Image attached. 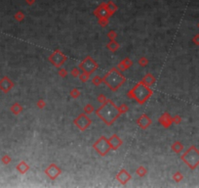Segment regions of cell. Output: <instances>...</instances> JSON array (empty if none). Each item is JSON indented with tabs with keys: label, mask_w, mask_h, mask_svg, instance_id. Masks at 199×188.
I'll return each mask as SVG.
<instances>
[{
	"label": "cell",
	"mask_w": 199,
	"mask_h": 188,
	"mask_svg": "<svg viewBox=\"0 0 199 188\" xmlns=\"http://www.w3.org/2000/svg\"><path fill=\"white\" fill-rule=\"evenodd\" d=\"M198 28H199V25H198Z\"/></svg>",
	"instance_id": "obj_5"
},
{
	"label": "cell",
	"mask_w": 199,
	"mask_h": 188,
	"mask_svg": "<svg viewBox=\"0 0 199 188\" xmlns=\"http://www.w3.org/2000/svg\"><path fill=\"white\" fill-rule=\"evenodd\" d=\"M181 160L188 165L191 170H195L199 166V150L195 146H191L188 150L181 156Z\"/></svg>",
	"instance_id": "obj_1"
},
{
	"label": "cell",
	"mask_w": 199,
	"mask_h": 188,
	"mask_svg": "<svg viewBox=\"0 0 199 188\" xmlns=\"http://www.w3.org/2000/svg\"><path fill=\"white\" fill-rule=\"evenodd\" d=\"M173 149H174V151H175V152L180 153L181 151L183 150V145H181L180 142H176L175 145L173 146Z\"/></svg>",
	"instance_id": "obj_2"
},
{
	"label": "cell",
	"mask_w": 199,
	"mask_h": 188,
	"mask_svg": "<svg viewBox=\"0 0 199 188\" xmlns=\"http://www.w3.org/2000/svg\"><path fill=\"white\" fill-rule=\"evenodd\" d=\"M175 178H176V180L177 181H180L181 179H183V175H181L180 172H177V174H176V176H175Z\"/></svg>",
	"instance_id": "obj_4"
},
{
	"label": "cell",
	"mask_w": 199,
	"mask_h": 188,
	"mask_svg": "<svg viewBox=\"0 0 199 188\" xmlns=\"http://www.w3.org/2000/svg\"><path fill=\"white\" fill-rule=\"evenodd\" d=\"M192 41L194 42V44H196V45H199V34H196L194 37L192 38Z\"/></svg>",
	"instance_id": "obj_3"
}]
</instances>
